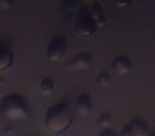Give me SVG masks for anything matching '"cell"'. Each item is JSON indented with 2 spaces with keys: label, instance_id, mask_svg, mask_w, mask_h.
Here are the masks:
<instances>
[{
  "label": "cell",
  "instance_id": "6da1fadb",
  "mask_svg": "<svg viewBox=\"0 0 155 136\" xmlns=\"http://www.w3.org/2000/svg\"><path fill=\"white\" fill-rule=\"evenodd\" d=\"M74 117L70 101L63 99L48 108L45 114V124L53 133L62 134L72 125Z\"/></svg>",
  "mask_w": 155,
  "mask_h": 136
},
{
  "label": "cell",
  "instance_id": "7a4b0ae2",
  "mask_svg": "<svg viewBox=\"0 0 155 136\" xmlns=\"http://www.w3.org/2000/svg\"><path fill=\"white\" fill-rule=\"evenodd\" d=\"M28 100L20 94H10L0 101V114L11 121H20L29 116Z\"/></svg>",
  "mask_w": 155,
  "mask_h": 136
},
{
  "label": "cell",
  "instance_id": "3957f363",
  "mask_svg": "<svg viewBox=\"0 0 155 136\" xmlns=\"http://www.w3.org/2000/svg\"><path fill=\"white\" fill-rule=\"evenodd\" d=\"M98 30V25L91 17L89 12L82 10L74 19V31L79 36L88 38L91 37Z\"/></svg>",
  "mask_w": 155,
  "mask_h": 136
},
{
  "label": "cell",
  "instance_id": "277c9868",
  "mask_svg": "<svg viewBox=\"0 0 155 136\" xmlns=\"http://www.w3.org/2000/svg\"><path fill=\"white\" fill-rule=\"evenodd\" d=\"M67 41L63 36H55L50 41L47 47V56L52 62L63 60L66 54Z\"/></svg>",
  "mask_w": 155,
  "mask_h": 136
},
{
  "label": "cell",
  "instance_id": "5b68a950",
  "mask_svg": "<svg viewBox=\"0 0 155 136\" xmlns=\"http://www.w3.org/2000/svg\"><path fill=\"white\" fill-rule=\"evenodd\" d=\"M94 64L93 54L89 52L83 51L78 53L71 61V67L79 71H86L91 68Z\"/></svg>",
  "mask_w": 155,
  "mask_h": 136
},
{
  "label": "cell",
  "instance_id": "8992f818",
  "mask_svg": "<svg viewBox=\"0 0 155 136\" xmlns=\"http://www.w3.org/2000/svg\"><path fill=\"white\" fill-rule=\"evenodd\" d=\"M14 63V53L5 41H0V72L8 71Z\"/></svg>",
  "mask_w": 155,
  "mask_h": 136
},
{
  "label": "cell",
  "instance_id": "52a82bcc",
  "mask_svg": "<svg viewBox=\"0 0 155 136\" xmlns=\"http://www.w3.org/2000/svg\"><path fill=\"white\" fill-rule=\"evenodd\" d=\"M130 131L134 136H151L150 127L147 120L142 117H136L127 124Z\"/></svg>",
  "mask_w": 155,
  "mask_h": 136
},
{
  "label": "cell",
  "instance_id": "ba28073f",
  "mask_svg": "<svg viewBox=\"0 0 155 136\" xmlns=\"http://www.w3.org/2000/svg\"><path fill=\"white\" fill-rule=\"evenodd\" d=\"M112 67L118 75H127L132 70L131 58L124 54L116 56L112 62Z\"/></svg>",
  "mask_w": 155,
  "mask_h": 136
},
{
  "label": "cell",
  "instance_id": "9c48e42d",
  "mask_svg": "<svg viewBox=\"0 0 155 136\" xmlns=\"http://www.w3.org/2000/svg\"><path fill=\"white\" fill-rule=\"evenodd\" d=\"M93 110V100L89 94L82 93L77 99V111L82 116H88Z\"/></svg>",
  "mask_w": 155,
  "mask_h": 136
},
{
  "label": "cell",
  "instance_id": "30bf717a",
  "mask_svg": "<svg viewBox=\"0 0 155 136\" xmlns=\"http://www.w3.org/2000/svg\"><path fill=\"white\" fill-rule=\"evenodd\" d=\"M89 14H91V17L94 18L96 24L98 25V28H102V27L105 25V15H104L103 11H102V9H101V5H100L99 2L93 3Z\"/></svg>",
  "mask_w": 155,
  "mask_h": 136
},
{
  "label": "cell",
  "instance_id": "8fae6325",
  "mask_svg": "<svg viewBox=\"0 0 155 136\" xmlns=\"http://www.w3.org/2000/svg\"><path fill=\"white\" fill-rule=\"evenodd\" d=\"M62 11L65 16H72L73 14H79L82 9L73 0H64L62 2Z\"/></svg>",
  "mask_w": 155,
  "mask_h": 136
},
{
  "label": "cell",
  "instance_id": "7c38bea8",
  "mask_svg": "<svg viewBox=\"0 0 155 136\" xmlns=\"http://www.w3.org/2000/svg\"><path fill=\"white\" fill-rule=\"evenodd\" d=\"M39 89L44 95H51L55 89V84H54L53 79L50 77H45L41 79V84H39Z\"/></svg>",
  "mask_w": 155,
  "mask_h": 136
},
{
  "label": "cell",
  "instance_id": "4fadbf2b",
  "mask_svg": "<svg viewBox=\"0 0 155 136\" xmlns=\"http://www.w3.org/2000/svg\"><path fill=\"white\" fill-rule=\"evenodd\" d=\"M113 122H114L113 116L107 112L103 113V114L99 117V119H98V123H99L102 128H110Z\"/></svg>",
  "mask_w": 155,
  "mask_h": 136
},
{
  "label": "cell",
  "instance_id": "5bb4252c",
  "mask_svg": "<svg viewBox=\"0 0 155 136\" xmlns=\"http://www.w3.org/2000/svg\"><path fill=\"white\" fill-rule=\"evenodd\" d=\"M110 81H112L110 75L108 74L107 71L100 72L99 76H98V78H97V82L100 86H108V85L110 84Z\"/></svg>",
  "mask_w": 155,
  "mask_h": 136
},
{
  "label": "cell",
  "instance_id": "9a60e30c",
  "mask_svg": "<svg viewBox=\"0 0 155 136\" xmlns=\"http://www.w3.org/2000/svg\"><path fill=\"white\" fill-rule=\"evenodd\" d=\"M113 2L118 9H127L133 3V0H113Z\"/></svg>",
  "mask_w": 155,
  "mask_h": 136
},
{
  "label": "cell",
  "instance_id": "2e32d148",
  "mask_svg": "<svg viewBox=\"0 0 155 136\" xmlns=\"http://www.w3.org/2000/svg\"><path fill=\"white\" fill-rule=\"evenodd\" d=\"M98 136H119V134H117V132L112 128H103Z\"/></svg>",
  "mask_w": 155,
  "mask_h": 136
},
{
  "label": "cell",
  "instance_id": "e0dca14e",
  "mask_svg": "<svg viewBox=\"0 0 155 136\" xmlns=\"http://www.w3.org/2000/svg\"><path fill=\"white\" fill-rule=\"evenodd\" d=\"M14 0H0V10H9Z\"/></svg>",
  "mask_w": 155,
  "mask_h": 136
},
{
  "label": "cell",
  "instance_id": "ac0fdd59",
  "mask_svg": "<svg viewBox=\"0 0 155 136\" xmlns=\"http://www.w3.org/2000/svg\"><path fill=\"white\" fill-rule=\"evenodd\" d=\"M119 136H134L133 134H132V132L130 131L129 127L127 125H125L124 128H123L122 130H121L120 134H119Z\"/></svg>",
  "mask_w": 155,
  "mask_h": 136
},
{
  "label": "cell",
  "instance_id": "d6986e66",
  "mask_svg": "<svg viewBox=\"0 0 155 136\" xmlns=\"http://www.w3.org/2000/svg\"><path fill=\"white\" fill-rule=\"evenodd\" d=\"M3 84V80L2 79H0V85H2Z\"/></svg>",
  "mask_w": 155,
  "mask_h": 136
},
{
  "label": "cell",
  "instance_id": "ffe728a7",
  "mask_svg": "<svg viewBox=\"0 0 155 136\" xmlns=\"http://www.w3.org/2000/svg\"><path fill=\"white\" fill-rule=\"evenodd\" d=\"M91 1H94V2H98L99 0H91Z\"/></svg>",
  "mask_w": 155,
  "mask_h": 136
}]
</instances>
